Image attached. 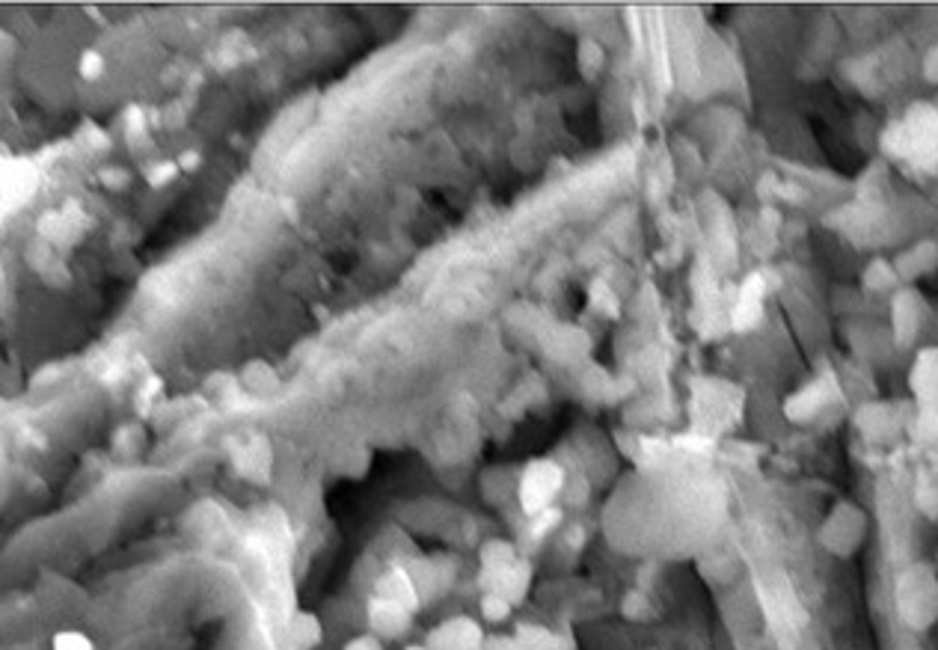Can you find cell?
<instances>
[{"instance_id": "cell-1", "label": "cell", "mask_w": 938, "mask_h": 650, "mask_svg": "<svg viewBox=\"0 0 938 650\" xmlns=\"http://www.w3.org/2000/svg\"><path fill=\"white\" fill-rule=\"evenodd\" d=\"M883 146L894 158L929 167L938 161V108L915 105L905 116L883 134Z\"/></svg>"}, {"instance_id": "cell-2", "label": "cell", "mask_w": 938, "mask_h": 650, "mask_svg": "<svg viewBox=\"0 0 938 650\" xmlns=\"http://www.w3.org/2000/svg\"><path fill=\"white\" fill-rule=\"evenodd\" d=\"M897 609L909 627L924 629L938 618V582L927 564L905 571L897 588Z\"/></svg>"}, {"instance_id": "cell-3", "label": "cell", "mask_w": 938, "mask_h": 650, "mask_svg": "<svg viewBox=\"0 0 938 650\" xmlns=\"http://www.w3.org/2000/svg\"><path fill=\"white\" fill-rule=\"evenodd\" d=\"M561 488H565L561 469L553 461H535L520 478V502L526 514H544Z\"/></svg>"}, {"instance_id": "cell-4", "label": "cell", "mask_w": 938, "mask_h": 650, "mask_svg": "<svg viewBox=\"0 0 938 650\" xmlns=\"http://www.w3.org/2000/svg\"><path fill=\"white\" fill-rule=\"evenodd\" d=\"M864 531H867V520H864L862 511L852 508V505H840L826 523L823 541L829 543L831 553L850 555L864 541Z\"/></svg>"}, {"instance_id": "cell-5", "label": "cell", "mask_w": 938, "mask_h": 650, "mask_svg": "<svg viewBox=\"0 0 938 650\" xmlns=\"http://www.w3.org/2000/svg\"><path fill=\"white\" fill-rule=\"evenodd\" d=\"M909 383L915 392L917 404H938V347H924L912 363Z\"/></svg>"}, {"instance_id": "cell-6", "label": "cell", "mask_w": 938, "mask_h": 650, "mask_svg": "<svg viewBox=\"0 0 938 650\" xmlns=\"http://www.w3.org/2000/svg\"><path fill=\"white\" fill-rule=\"evenodd\" d=\"M894 333L900 342H912L917 336V327H921V312L924 306L917 301L915 292H900L894 297Z\"/></svg>"}, {"instance_id": "cell-7", "label": "cell", "mask_w": 938, "mask_h": 650, "mask_svg": "<svg viewBox=\"0 0 938 650\" xmlns=\"http://www.w3.org/2000/svg\"><path fill=\"white\" fill-rule=\"evenodd\" d=\"M369 618H371V627L378 629L381 636H395V633H402L404 627H407V609L402 606V603H393V600H386V597H374L369 606Z\"/></svg>"}, {"instance_id": "cell-8", "label": "cell", "mask_w": 938, "mask_h": 650, "mask_svg": "<svg viewBox=\"0 0 938 650\" xmlns=\"http://www.w3.org/2000/svg\"><path fill=\"white\" fill-rule=\"evenodd\" d=\"M823 404H826V395L819 390V383H807L805 390H799L793 398H787L785 413L793 422H807L823 410Z\"/></svg>"}, {"instance_id": "cell-9", "label": "cell", "mask_w": 938, "mask_h": 650, "mask_svg": "<svg viewBox=\"0 0 938 650\" xmlns=\"http://www.w3.org/2000/svg\"><path fill=\"white\" fill-rule=\"evenodd\" d=\"M859 428H862L867 437H873V440H885V437H891L897 428V422L891 419V404H867L862 413H859Z\"/></svg>"}, {"instance_id": "cell-10", "label": "cell", "mask_w": 938, "mask_h": 650, "mask_svg": "<svg viewBox=\"0 0 938 650\" xmlns=\"http://www.w3.org/2000/svg\"><path fill=\"white\" fill-rule=\"evenodd\" d=\"M929 261H933V247H929V244H917L915 249L903 253V259H900L894 271L900 280H912V277H917L921 271H927Z\"/></svg>"}, {"instance_id": "cell-11", "label": "cell", "mask_w": 938, "mask_h": 650, "mask_svg": "<svg viewBox=\"0 0 938 650\" xmlns=\"http://www.w3.org/2000/svg\"><path fill=\"white\" fill-rule=\"evenodd\" d=\"M897 282H900L897 271L883 259L873 261L871 268H867V273H864V285H867L871 292H891Z\"/></svg>"}, {"instance_id": "cell-12", "label": "cell", "mask_w": 938, "mask_h": 650, "mask_svg": "<svg viewBox=\"0 0 938 650\" xmlns=\"http://www.w3.org/2000/svg\"><path fill=\"white\" fill-rule=\"evenodd\" d=\"M54 650H96V648H92V641H89L84 633L69 629V633H60V636H57Z\"/></svg>"}, {"instance_id": "cell-13", "label": "cell", "mask_w": 938, "mask_h": 650, "mask_svg": "<svg viewBox=\"0 0 938 650\" xmlns=\"http://www.w3.org/2000/svg\"><path fill=\"white\" fill-rule=\"evenodd\" d=\"M921 431H927V437L938 440V404H924L921 407V422H917Z\"/></svg>"}, {"instance_id": "cell-14", "label": "cell", "mask_w": 938, "mask_h": 650, "mask_svg": "<svg viewBox=\"0 0 938 650\" xmlns=\"http://www.w3.org/2000/svg\"><path fill=\"white\" fill-rule=\"evenodd\" d=\"M927 77H929V81H938V48H929V54H927Z\"/></svg>"}, {"instance_id": "cell-15", "label": "cell", "mask_w": 938, "mask_h": 650, "mask_svg": "<svg viewBox=\"0 0 938 650\" xmlns=\"http://www.w3.org/2000/svg\"><path fill=\"white\" fill-rule=\"evenodd\" d=\"M374 645H378V641H371V639H360V641H354V645H350L348 650H378L374 648Z\"/></svg>"}]
</instances>
